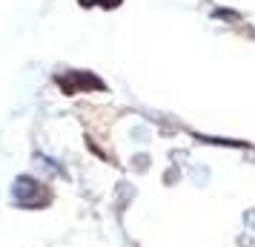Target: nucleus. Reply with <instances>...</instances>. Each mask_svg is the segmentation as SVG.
Wrapping results in <instances>:
<instances>
[{
    "label": "nucleus",
    "instance_id": "obj_1",
    "mask_svg": "<svg viewBox=\"0 0 255 247\" xmlns=\"http://www.w3.org/2000/svg\"><path fill=\"white\" fill-rule=\"evenodd\" d=\"M83 6H89V0H81ZM98 6H104V9H115V6H121V0H95ZM92 3V6H95Z\"/></svg>",
    "mask_w": 255,
    "mask_h": 247
}]
</instances>
